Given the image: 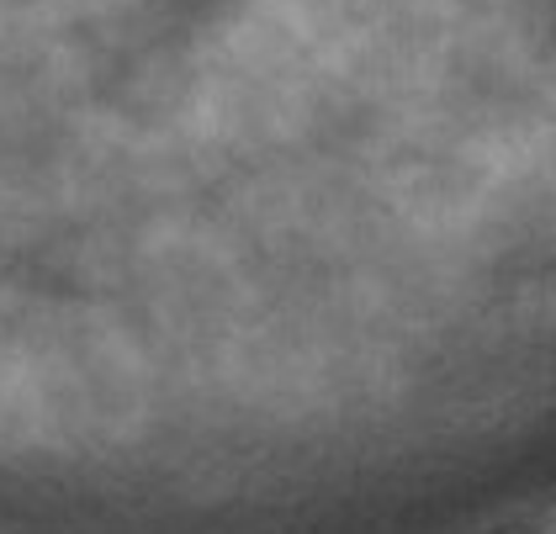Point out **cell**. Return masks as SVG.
Returning a JSON list of instances; mask_svg holds the SVG:
<instances>
[{
	"instance_id": "obj_1",
	"label": "cell",
	"mask_w": 556,
	"mask_h": 534,
	"mask_svg": "<svg viewBox=\"0 0 556 534\" xmlns=\"http://www.w3.org/2000/svg\"><path fill=\"white\" fill-rule=\"evenodd\" d=\"M552 534H556V530H552Z\"/></svg>"
}]
</instances>
